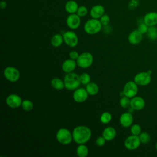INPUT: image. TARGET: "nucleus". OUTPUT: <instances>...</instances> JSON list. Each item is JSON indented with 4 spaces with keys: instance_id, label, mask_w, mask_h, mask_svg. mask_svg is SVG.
I'll return each instance as SVG.
<instances>
[{
    "instance_id": "obj_3",
    "label": "nucleus",
    "mask_w": 157,
    "mask_h": 157,
    "mask_svg": "<svg viewBox=\"0 0 157 157\" xmlns=\"http://www.w3.org/2000/svg\"><path fill=\"white\" fill-rule=\"evenodd\" d=\"M102 26L99 19L91 18L85 22L83 29L86 34L94 35L100 32Z\"/></svg>"
},
{
    "instance_id": "obj_14",
    "label": "nucleus",
    "mask_w": 157,
    "mask_h": 157,
    "mask_svg": "<svg viewBox=\"0 0 157 157\" xmlns=\"http://www.w3.org/2000/svg\"><path fill=\"white\" fill-rule=\"evenodd\" d=\"M133 121H134L133 116L132 115V113L129 112L123 113L120 115V119H119V121L121 126L125 128L131 127V125L132 124Z\"/></svg>"
},
{
    "instance_id": "obj_4",
    "label": "nucleus",
    "mask_w": 157,
    "mask_h": 157,
    "mask_svg": "<svg viewBox=\"0 0 157 157\" xmlns=\"http://www.w3.org/2000/svg\"><path fill=\"white\" fill-rule=\"evenodd\" d=\"M56 139L62 145L70 144L73 140L72 132L66 128H61L56 132Z\"/></svg>"
},
{
    "instance_id": "obj_1",
    "label": "nucleus",
    "mask_w": 157,
    "mask_h": 157,
    "mask_svg": "<svg viewBox=\"0 0 157 157\" xmlns=\"http://www.w3.org/2000/svg\"><path fill=\"white\" fill-rule=\"evenodd\" d=\"M72 132L73 140L78 145L87 143L90 140L92 134L90 128L84 125L75 127Z\"/></svg>"
},
{
    "instance_id": "obj_8",
    "label": "nucleus",
    "mask_w": 157,
    "mask_h": 157,
    "mask_svg": "<svg viewBox=\"0 0 157 157\" xmlns=\"http://www.w3.org/2000/svg\"><path fill=\"white\" fill-rule=\"evenodd\" d=\"M124 96L132 98L138 93V85L134 81H129L124 85L123 91Z\"/></svg>"
},
{
    "instance_id": "obj_24",
    "label": "nucleus",
    "mask_w": 157,
    "mask_h": 157,
    "mask_svg": "<svg viewBox=\"0 0 157 157\" xmlns=\"http://www.w3.org/2000/svg\"><path fill=\"white\" fill-rule=\"evenodd\" d=\"M63 37L61 34H55L50 39V43L54 47H60L63 44Z\"/></svg>"
},
{
    "instance_id": "obj_16",
    "label": "nucleus",
    "mask_w": 157,
    "mask_h": 157,
    "mask_svg": "<svg viewBox=\"0 0 157 157\" xmlns=\"http://www.w3.org/2000/svg\"><path fill=\"white\" fill-rule=\"evenodd\" d=\"M143 39V34L140 33L137 29L131 31L128 37V42L132 45L139 44Z\"/></svg>"
},
{
    "instance_id": "obj_15",
    "label": "nucleus",
    "mask_w": 157,
    "mask_h": 157,
    "mask_svg": "<svg viewBox=\"0 0 157 157\" xmlns=\"http://www.w3.org/2000/svg\"><path fill=\"white\" fill-rule=\"evenodd\" d=\"M145 103L144 99L140 96H134L131 98L130 107L134 110H140L145 107Z\"/></svg>"
},
{
    "instance_id": "obj_21",
    "label": "nucleus",
    "mask_w": 157,
    "mask_h": 157,
    "mask_svg": "<svg viewBox=\"0 0 157 157\" xmlns=\"http://www.w3.org/2000/svg\"><path fill=\"white\" fill-rule=\"evenodd\" d=\"M78 7L79 6L76 1L74 0H70L66 3L65 10L69 14L76 13Z\"/></svg>"
},
{
    "instance_id": "obj_22",
    "label": "nucleus",
    "mask_w": 157,
    "mask_h": 157,
    "mask_svg": "<svg viewBox=\"0 0 157 157\" xmlns=\"http://www.w3.org/2000/svg\"><path fill=\"white\" fill-rule=\"evenodd\" d=\"M50 85L52 87L56 90H62L65 88L64 80L58 77L52 78L50 82Z\"/></svg>"
},
{
    "instance_id": "obj_11",
    "label": "nucleus",
    "mask_w": 157,
    "mask_h": 157,
    "mask_svg": "<svg viewBox=\"0 0 157 157\" xmlns=\"http://www.w3.org/2000/svg\"><path fill=\"white\" fill-rule=\"evenodd\" d=\"M23 100L17 94H10L7 96L6 102L7 106L11 109H17L21 105Z\"/></svg>"
},
{
    "instance_id": "obj_31",
    "label": "nucleus",
    "mask_w": 157,
    "mask_h": 157,
    "mask_svg": "<svg viewBox=\"0 0 157 157\" xmlns=\"http://www.w3.org/2000/svg\"><path fill=\"white\" fill-rule=\"evenodd\" d=\"M140 142L143 144H147L149 142V141L151 139L150 136L146 132H142L139 135Z\"/></svg>"
},
{
    "instance_id": "obj_36",
    "label": "nucleus",
    "mask_w": 157,
    "mask_h": 157,
    "mask_svg": "<svg viewBox=\"0 0 157 157\" xmlns=\"http://www.w3.org/2000/svg\"><path fill=\"white\" fill-rule=\"evenodd\" d=\"M139 5V0H131L128 5V9L132 10L136 9Z\"/></svg>"
},
{
    "instance_id": "obj_20",
    "label": "nucleus",
    "mask_w": 157,
    "mask_h": 157,
    "mask_svg": "<svg viewBox=\"0 0 157 157\" xmlns=\"http://www.w3.org/2000/svg\"><path fill=\"white\" fill-rule=\"evenodd\" d=\"M102 136L107 141H110L114 139L117 136L116 129L112 126H108L105 128L102 132Z\"/></svg>"
},
{
    "instance_id": "obj_9",
    "label": "nucleus",
    "mask_w": 157,
    "mask_h": 157,
    "mask_svg": "<svg viewBox=\"0 0 157 157\" xmlns=\"http://www.w3.org/2000/svg\"><path fill=\"white\" fill-rule=\"evenodd\" d=\"M140 144L141 142L139 136L133 134L126 137L124 142L125 148L129 150H134L137 149L139 147Z\"/></svg>"
},
{
    "instance_id": "obj_39",
    "label": "nucleus",
    "mask_w": 157,
    "mask_h": 157,
    "mask_svg": "<svg viewBox=\"0 0 157 157\" xmlns=\"http://www.w3.org/2000/svg\"><path fill=\"white\" fill-rule=\"evenodd\" d=\"M7 7V2L5 1H1L0 2V7L2 9H6Z\"/></svg>"
},
{
    "instance_id": "obj_6",
    "label": "nucleus",
    "mask_w": 157,
    "mask_h": 157,
    "mask_svg": "<svg viewBox=\"0 0 157 157\" xmlns=\"http://www.w3.org/2000/svg\"><path fill=\"white\" fill-rule=\"evenodd\" d=\"M4 77L10 82H17L20 77V72L18 69L13 66H8L4 70Z\"/></svg>"
},
{
    "instance_id": "obj_35",
    "label": "nucleus",
    "mask_w": 157,
    "mask_h": 157,
    "mask_svg": "<svg viewBox=\"0 0 157 157\" xmlns=\"http://www.w3.org/2000/svg\"><path fill=\"white\" fill-rule=\"evenodd\" d=\"M148 28H149V26H147V25L143 21V23H140V24L139 25V26H138L137 29L140 33H142V34H145V33H147L148 29Z\"/></svg>"
},
{
    "instance_id": "obj_27",
    "label": "nucleus",
    "mask_w": 157,
    "mask_h": 157,
    "mask_svg": "<svg viewBox=\"0 0 157 157\" xmlns=\"http://www.w3.org/2000/svg\"><path fill=\"white\" fill-rule=\"evenodd\" d=\"M112 114L109 112H103L100 116V121L103 124H108L112 120Z\"/></svg>"
},
{
    "instance_id": "obj_26",
    "label": "nucleus",
    "mask_w": 157,
    "mask_h": 157,
    "mask_svg": "<svg viewBox=\"0 0 157 157\" xmlns=\"http://www.w3.org/2000/svg\"><path fill=\"white\" fill-rule=\"evenodd\" d=\"M146 34L149 39L151 40H157V28L155 27V26H149Z\"/></svg>"
},
{
    "instance_id": "obj_32",
    "label": "nucleus",
    "mask_w": 157,
    "mask_h": 157,
    "mask_svg": "<svg viewBox=\"0 0 157 157\" xmlns=\"http://www.w3.org/2000/svg\"><path fill=\"white\" fill-rule=\"evenodd\" d=\"M130 131L132 134L136 135V136H139L142 132L141 127L138 124H132L130 128Z\"/></svg>"
},
{
    "instance_id": "obj_38",
    "label": "nucleus",
    "mask_w": 157,
    "mask_h": 157,
    "mask_svg": "<svg viewBox=\"0 0 157 157\" xmlns=\"http://www.w3.org/2000/svg\"><path fill=\"white\" fill-rule=\"evenodd\" d=\"M79 53L78 52L75 51V50H72L69 52V58L73 59V60H77V58H78L79 56Z\"/></svg>"
},
{
    "instance_id": "obj_30",
    "label": "nucleus",
    "mask_w": 157,
    "mask_h": 157,
    "mask_svg": "<svg viewBox=\"0 0 157 157\" xmlns=\"http://www.w3.org/2000/svg\"><path fill=\"white\" fill-rule=\"evenodd\" d=\"M79 76H80V81L81 84L86 85L91 81V77L86 72L82 73Z\"/></svg>"
},
{
    "instance_id": "obj_19",
    "label": "nucleus",
    "mask_w": 157,
    "mask_h": 157,
    "mask_svg": "<svg viewBox=\"0 0 157 157\" xmlns=\"http://www.w3.org/2000/svg\"><path fill=\"white\" fill-rule=\"evenodd\" d=\"M77 66V62L75 60H73L72 59H67L65 60L61 64V69L63 72L66 73H69L73 72L76 66Z\"/></svg>"
},
{
    "instance_id": "obj_40",
    "label": "nucleus",
    "mask_w": 157,
    "mask_h": 157,
    "mask_svg": "<svg viewBox=\"0 0 157 157\" xmlns=\"http://www.w3.org/2000/svg\"><path fill=\"white\" fill-rule=\"evenodd\" d=\"M147 72H148V73H149L150 74H151V72H152V71H148Z\"/></svg>"
},
{
    "instance_id": "obj_7",
    "label": "nucleus",
    "mask_w": 157,
    "mask_h": 157,
    "mask_svg": "<svg viewBox=\"0 0 157 157\" xmlns=\"http://www.w3.org/2000/svg\"><path fill=\"white\" fill-rule=\"evenodd\" d=\"M64 42L69 47H75L78 44V37L73 31H67L63 34Z\"/></svg>"
},
{
    "instance_id": "obj_29",
    "label": "nucleus",
    "mask_w": 157,
    "mask_h": 157,
    "mask_svg": "<svg viewBox=\"0 0 157 157\" xmlns=\"http://www.w3.org/2000/svg\"><path fill=\"white\" fill-rule=\"evenodd\" d=\"M130 101L131 99L129 98L123 96H121L120 100V105L122 108L127 109L130 107Z\"/></svg>"
},
{
    "instance_id": "obj_34",
    "label": "nucleus",
    "mask_w": 157,
    "mask_h": 157,
    "mask_svg": "<svg viewBox=\"0 0 157 157\" xmlns=\"http://www.w3.org/2000/svg\"><path fill=\"white\" fill-rule=\"evenodd\" d=\"M99 20H100L101 24L102 25V26H107L109 24L110 21V17L107 14L104 13L99 18Z\"/></svg>"
},
{
    "instance_id": "obj_37",
    "label": "nucleus",
    "mask_w": 157,
    "mask_h": 157,
    "mask_svg": "<svg viewBox=\"0 0 157 157\" xmlns=\"http://www.w3.org/2000/svg\"><path fill=\"white\" fill-rule=\"evenodd\" d=\"M106 141L107 140H105V139L102 136H101L97 137V139H96V141H95V144L97 146L102 147L105 145Z\"/></svg>"
},
{
    "instance_id": "obj_23",
    "label": "nucleus",
    "mask_w": 157,
    "mask_h": 157,
    "mask_svg": "<svg viewBox=\"0 0 157 157\" xmlns=\"http://www.w3.org/2000/svg\"><path fill=\"white\" fill-rule=\"evenodd\" d=\"M85 89L88 92V94L90 96L96 95L99 90L98 85L94 82H90L86 85Z\"/></svg>"
},
{
    "instance_id": "obj_2",
    "label": "nucleus",
    "mask_w": 157,
    "mask_h": 157,
    "mask_svg": "<svg viewBox=\"0 0 157 157\" xmlns=\"http://www.w3.org/2000/svg\"><path fill=\"white\" fill-rule=\"evenodd\" d=\"M63 80L65 88L69 91H74L79 88L81 84L80 76L74 72L67 73L65 75Z\"/></svg>"
},
{
    "instance_id": "obj_5",
    "label": "nucleus",
    "mask_w": 157,
    "mask_h": 157,
    "mask_svg": "<svg viewBox=\"0 0 157 157\" xmlns=\"http://www.w3.org/2000/svg\"><path fill=\"white\" fill-rule=\"evenodd\" d=\"M94 58L93 55L90 52H83L79 55L76 60L77 66L82 69L90 67L93 63Z\"/></svg>"
},
{
    "instance_id": "obj_13",
    "label": "nucleus",
    "mask_w": 157,
    "mask_h": 157,
    "mask_svg": "<svg viewBox=\"0 0 157 157\" xmlns=\"http://www.w3.org/2000/svg\"><path fill=\"white\" fill-rule=\"evenodd\" d=\"M80 17L77 13L69 14L66 18V25L71 29H77L81 24Z\"/></svg>"
},
{
    "instance_id": "obj_18",
    "label": "nucleus",
    "mask_w": 157,
    "mask_h": 157,
    "mask_svg": "<svg viewBox=\"0 0 157 157\" xmlns=\"http://www.w3.org/2000/svg\"><path fill=\"white\" fill-rule=\"evenodd\" d=\"M143 21L148 26L157 25V12H150L146 13L143 18Z\"/></svg>"
},
{
    "instance_id": "obj_12",
    "label": "nucleus",
    "mask_w": 157,
    "mask_h": 157,
    "mask_svg": "<svg viewBox=\"0 0 157 157\" xmlns=\"http://www.w3.org/2000/svg\"><path fill=\"white\" fill-rule=\"evenodd\" d=\"M88 96L89 94L85 88H78L74 90L72 94V98L74 101L76 102L82 103L87 100Z\"/></svg>"
},
{
    "instance_id": "obj_28",
    "label": "nucleus",
    "mask_w": 157,
    "mask_h": 157,
    "mask_svg": "<svg viewBox=\"0 0 157 157\" xmlns=\"http://www.w3.org/2000/svg\"><path fill=\"white\" fill-rule=\"evenodd\" d=\"M21 106L25 111L29 112L33 110L34 107V104L29 99H25L23 100Z\"/></svg>"
},
{
    "instance_id": "obj_25",
    "label": "nucleus",
    "mask_w": 157,
    "mask_h": 157,
    "mask_svg": "<svg viewBox=\"0 0 157 157\" xmlns=\"http://www.w3.org/2000/svg\"><path fill=\"white\" fill-rule=\"evenodd\" d=\"M76 153L78 157H86L89 153V150L85 144H79L76 149Z\"/></svg>"
},
{
    "instance_id": "obj_33",
    "label": "nucleus",
    "mask_w": 157,
    "mask_h": 157,
    "mask_svg": "<svg viewBox=\"0 0 157 157\" xmlns=\"http://www.w3.org/2000/svg\"><path fill=\"white\" fill-rule=\"evenodd\" d=\"M88 10L87 7L85 6H81L78 7L76 13L80 17H83L88 14Z\"/></svg>"
},
{
    "instance_id": "obj_41",
    "label": "nucleus",
    "mask_w": 157,
    "mask_h": 157,
    "mask_svg": "<svg viewBox=\"0 0 157 157\" xmlns=\"http://www.w3.org/2000/svg\"><path fill=\"white\" fill-rule=\"evenodd\" d=\"M155 148H156V150H157V142H156V145H155Z\"/></svg>"
},
{
    "instance_id": "obj_17",
    "label": "nucleus",
    "mask_w": 157,
    "mask_h": 157,
    "mask_svg": "<svg viewBox=\"0 0 157 157\" xmlns=\"http://www.w3.org/2000/svg\"><path fill=\"white\" fill-rule=\"evenodd\" d=\"M105 13V9L103 6L97 4L93 6L90 11V14L91 18L99 19Z\"/></svg>"
},
{
    "instance_id": "obj_10",
    "label": "nucleus",
    "mask_w": 157,
    "mask_h": 157,
    "mask_svg": "<svg viewBox=\"0 0 157 157\" xmlns=\"http://www.w3.org/2000/svg\"><path fill=\"white\" fill-rule=\"evenodd\" d=\"M151 79V75L148 72H140L134 76V81L139 86H146L150 83Z\"/></svg>"
}]
</instances>
